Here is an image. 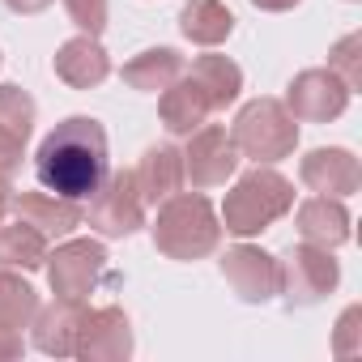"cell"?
Instances as JSON below:
<instances>
[{"label": "cell", "instance_id": "cell-1", "mask_svg": "<svg viewBox=\"0 0 362 362\" xmlns=\"http://www.w3.org/2000/svg\"><path fill=\"white\" fill-rule=\"evenodd\" d=\"M39 184L69 201H90L94 188L107 179V128L94 115L60 119L35 153Z\"/></svg>", "mask_w": 362, "mask_h": 362}, {"label": "cell", "instance_id": "cell-2", "mask_svg": "<svg viewBox=\"0 0 362 362\" xmlns=\"http://www.w3.org/2000/svg\"><path fill=\"white\" fill-rule=\"evenodd\" d=\"M222 243V218L205 197H184L175 192L170 201L158 205L153 222V247L166 260H205Z\"/></svg>", "mask_w": 362, "mask_h": 362}, {"label": "cell", "instance_id": "cell-3", "mask_svg": "<svg viewBox=\"0 0 362 362\" xmlns=\"http://www.w3.org/2000/svg\"><path fill=\"white\" fill-rule=\"evenodd\" d=\"M294 209V184L286 175H277L273 166H256L247 175H239V184L226 192L222 201V230L252 239L260 230H269L277 218H286Z\"/></svg>", "mask_w": 362, "mask_h": 362}, {"label": "cell", "instance_id": "cell-4", "mask_svg": "<svg viewBox=\"0 0 362 362\" xmlns=\"http://www.w3.org/2000/svg\"><path fill=\"white\" fill-rule=\"evenodd\" d=\"M230 141H235L239 158H252L256 166H273V162L294 153L298 119L286 111L281 98H252L247 107H239Z\"/></svg>", "mask_w": 362, "mask_h": 362}, {"label": "cell", "instance_id": "cell-5", "mask_svg": "<svg viewBox=\"0 0 362 362\" xmlns=\"http://www.w3.org/2000/svg\"><path fill=\"white\" fill-rule=\"evenodd\" d=\"M337 281H341V264L332 260L328 247L298 243L286 256H277V294H281V303L290 311L324 303L337 290Z\"/></svg>", "mask_w": 362, "mask_h": 362}, {"label": "cell", "instance_id": "cell-6", "mask_svg": "<svg viewBox=\"0 0 362 362\" xmlns=\"http://www.w3.org/2000/svg\"><path fill=\"white\" fill-rule=\"evenodd\" d=\"M86 222L103 239H128V235H136L145 226V201L136 192L132 170H115V175H107L103 184L94 188Z\"/></svg>", "mask_w": 362, "mask_h": 362}, {"label": "cell", "instance_id": "cell-7", "mask_svg": "<svg viewBox=\"0 0 362 362\" xmlns=\"http://www.w3.org/2000/svg\"><path fill=\"white\" fill-rule=\"evenodd\" d=\"M47 281L56 298H77L86 303L94 294V286L107 273V247L94 239H64L56 252H47Z\"/></svg>", "mask_w": 362, "mask_h": 362}, {"label": "cell", "instance_id": "cell-8", "mask_svg": "<svg viewBox=\"0 0 362 362\" xmlns=\"http://www.w3.org/2000/svg\"><path fill=\"white\" fill-rule=\"evenodd\" d=\"M239 170V149L222 124H201L184 149V184L192 192H214Z\"/></svg>", "mask_w": 362, "mask_h": 362}, {"label": "cell", "instance_id": "cell-9", "mask_svg": "<svg viewBox=\"0 0 362 362\" xmlns=\"http://www.w3.org/2000/svg\"><path fill=\"white\" fill-rule=\"evenodd\" d=\"M349 86L332 73V69H303L290 86H286V111L298 124H332L337 115H345L349 107Z\"/></svg>", "mask_w": 362, "mask_h": 362}, {"label": "cell", "instance_id": "cell-10", "mask_svg": "<svg viewBox=\"0 0 362 362\" xmlns=\"http://www.w3.org/2000/svg\"><path fill=\"white\" fill-rule=\"evenodd\" d=\"M73 358L81 362H124L132 358V324L119 307H90L81 311Z\"/></svg>", "mask_w": 362, "mask_h": 362}, {"label": "cell", "instance_id": "cell-11", "mask_svg": "<svg viewBox=\"0 0 362 362\" xmlns=\"http://www.w3.org/2000/svg\"><path fill=\"white\" fill-rule=\"evenodd\" d=\"M222 277L243 303H269L277 294V256L256 243H235L222 256Z\"/></svg>", "mask_w": 362, "mask_h": 362}, {"label": "cell", "instance_id": "cell-12", "mask_svg": "<svg viewBox=\"0 0 362 362\" xmlns=\"http://www.w3.org/2000/svg\"><path fill=\"white\" fill-rule=\"evenodd\" d=\"M298 179H303L315 197H337V201H345V197H354L358 184H362V166H358V158H354L349 149L328 145V149H311V153L303 158Z\"/></svg>", "mask_w": 362, "mask_h": 362}, {"label": "cell", "instance_id": "cell-13", "mask_svg": "<svg viewBox=\"0 0 362 362\" xmlns=\"http://www.w3.org/2000/svg\"><path fill=\"white\" fill-rule=\"evenodd\" d=\"M9 209L18 214V222H26V226H35L47 243L52 239H69L81 222H86V209L77 205V201H69V197H56V192H18L13 201H9Z\"/></svg>", "mask_w": 362, "mask_h": 362}, {"label": "cell", "instance_id": "cell-14", "mask_svg": "<svg viewBox=\"0 0 362 362\" xmlns=\"http://www.w3.org/2000/svg\"><path fill=\"white\" fill-rule=\"evenodd\" d=\"M132 179H136V192H141L145 209H149V205L158 209L162 201H170L179 188H184V149H175L170 141L149 145V149L141 153Z\"/></svg>", "mask_w": 362, "mask_h": 362}, {"label": "cell", "instance_id": "cell-15", "mask_svg": "<svg viewBox=\"0 0 362 362\" xmlns=\"http://www.w3.org/2000/svg\"><path fill=\"white\" fill-rule=\"evenodd\" d=\"M52 69L69 90H94V86H103L111 77V56L103 52V43L94 35H77V39L60 43Z\"/></svg>", "mask_w": 362, "mask_h": 362}, {"label": "cell", "instance_id": "cell-16", "mask_svg": "<svg viewBox=\"0 0 362 362\" xmlns=\"http://www.w3.org/2000/svg\"><path fill=\"white\" fill-rule=\"evenodd\" d=\"M81 311L86 303L77 298H56V303H39V315H35V349L47 354V358H73V345H77V328H81Z\"/></svg>", "mask_w": 362, "mask_h": 362}, {"label": "cell", "instance_id": "cell-17", "mask_svg": "<svg viewBox=\"0 0 362 362\" xmlns=\"http://www.w3.org/2000/svg\"><path fill=\"white\" fill-rule=\"evenodd\" d=\"M158 115H162V128H166L170 136H192L201 124H209L214 107H209V98L201 94V86H197L192 77H179V81H170V86L162 90Z\"/></svg>", "mask_w": 362, "mask_h": 362}, {"label": "cell", "instance_id": "cell-18", "mask_svg": "<svg viewBox=\"0 0 362 362\" xmlns=\"http://www.w3.org/2000/svg\"><path fill=\"white\" fill-rule=\"evenodd\" d=\"M294 222H298L303 243H315V247H328V252L349 239V209L337 197H311V201H303L298 214H294Z\"/></svg>", "mask_w": 362, "mask_h": 362}, {"label": "cell", "instance_id": "cell-19", "mask_svg": "<svg viewBox=\"0 0 362 362\" xmlns=\"http://www.w3.org/2000/svg\"><path fill=\"white\" fill-rule=\"evenodd\" d=\"M179 30L197 47H218L235 35V13L222 0H188V5L179 9Z\"/></svg>", "mask_w": 362, "mask_h": 362}, {"label": "cell", "instance_id": "cell-20", "mask_svg": "<svg viewBox=\"0 0 362 362\" xmlns=\"http://www.w3.org/2000/svg\"><path fill=\"white\" fill-rule=\"evenodd\" d=\"M179 77H184V56L175 47H149V52H141L124 64V81L141 94H162Z\"/></svg>", "mask_w": 362, "mask_h": 362}, {"label": "cell", "instance_id": "cell-21", "mask_svg": "<svg viewBox=\"0 0 362 362\" xmlns=\"http://www.w3.org/2000/svg\"><path fill=\"white\" fill-rule=\"evenodd\" d=\"M188 77L201 86V94L209 98L214 111H226V107L239 98V90H243V69H239L230 56H201Z\"/></svg>", "mask_w": 362, "mask_h": 362}, {"label": "cell", "instance_id": "cell-22", "mask_svg": "<svg viewBox=\"0 0 362 362\" xmlns=\"http://www.w3.org/2000/svg\"><path fill=\"white\" fill-rule=\"evenodd\" d=\"M47 239L26 226V222H13V226H0V269H22V273H39L47 264Z\"/></svg>", "mask_w": 362, "mask_h": 362}, {"label": "cell", "instance_id": "cell-23", "mask_svg": "<svg viewBox=\"0 0 362 362\" xmlns=\"http://www.w3.org/2000/svg\"><path fill=\"white\" fill-rule=\"evenodd\" d=\"M39 315V290L18 273V269H0V328H30Z\"/></svg>", "mask_w": 362, "mask_h": 362}, {"label": "cell", "instance_id": "cell-24", "mask_svg": "<svg viewBox=\"0 0 362 362\" xmlns=\"http://www.w3.org/2000/svg\"><path fill=\"white\" fill-rule=\"evenodd\" d=\"M0 128L18 141H30L35 132V98L22 86H0Z\"/></svg>", "mask_w": 362, "mask_h": 362}, {"label": "cell", "instance_id": "cell-25", "mask_svg": "<svg viewBox=\"0 0 362 362\" xmlns=\"http://www.w3.org/2000/svg\"><path fill=\"white\" fill-rule=\"evenodd\" d=\"M328 69L349 86V90H362V35H345L332 52H328Z\"/></svg>", "mask_w": 362, "mask_h": 362}, {"label": "cell", "instance_id": "cell-26", "mask_svg": "<svg viewBox=\"0 0 362 362\" xmlns=\"http://www.w3.org/2000/svg\"><path fill=\"white\" fill-rule=\"evenodd\" d=\"M64 13L73 18V26L81 35H103L107 30V0H64Z\"/></svg>", "mask_w": 362, "mask_h": 362}, {"label": "cell", "instance_id": "cell-27", "mask_svg": "<svg viewBox=\"0 0 362 362\" xmlns=\"http://www.w3.org/2000/svg\"><path fill=\"white\" fill-rule=\"evenodd\" d=\"M332 354H337V358H354V354H362V307H349V311L337 320Z\"/></svg>", "mask_w": 362, "mask_h": 362}, {"label": "cell", "instance_id": "cell-28", "mask_svg": "<svg viewBox=\"0 0 362 362\" xmlns=\"http://www.w3.org/2000/svg\"><path fill=\"white\" fill-rule=\"evenodd\" d=\"M22 149H26V141H18L13 132L0 128V184H13V179H18V170H22Z\"/></svg>", "mask_w": 362, "mask_h": 362}, {"label": "cell", "instance_id": "cell-29", "mask_svg": "<svg viewBox=\"0 0 362 362\" xmlns=\"http://www.w3.org/2000/svg\"><path fill=\"white\" fill-rule=\"evenodd\" d=\"M26 354V341H22V332H13V328H0V362H13V358H22Z\"/></svg>", "mask_w": 362, "mask_h": 362}, {"label": "cell", "instance_id": "cell-30", "mask_svg": "<svg viewBox=\"0 0 362 362\" xmlns=\"http://www.w3.org/2000/svg\"><path fill=\"white\" fill-rule=\"evenodd\" d=\"M5 5L13 9V13H22V18H30V13H43L52 0H5Z\"/></svg>", "mask_w": 362, "mask_h": 362}, {"label": "cell", "instance_id": "cell-31", "mask_svg": "<svg viewBox=\"0 0 362 362\" xmlns=\"http://www.w3.org/2000/svg\"><path fill=\"white\" fill-rule=\"evenodd\" d=\"M256 9H264V13H286V9H294V5H303V0H252Z\"/></svg>", "mask_w": 362, "mask_h": 362}, {"label": "cell", "instance_id": "cell-32", "mask_svg": "<svg viewBox=\"0 0 362 362\" xmlns=\"http://www.w3.org/2000/svg\"><path fill=\"white\" fill-rule=\"evenodd\" d=\"M9 201H13L9 197V184H0V222H5V214H9Z\"/></svg>", "mask_w": 362, "mask_h": 362}]
</instances>
